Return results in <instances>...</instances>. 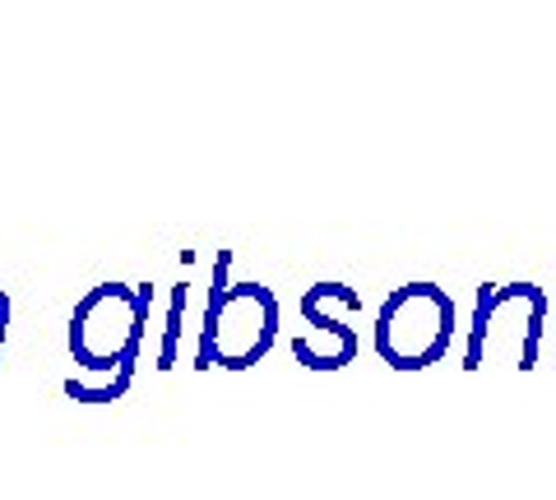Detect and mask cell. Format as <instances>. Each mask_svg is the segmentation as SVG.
Masks as SVG:
<instances>
[{
  "label": "cell",
  "mask_w": 556,
  "mask_h": 500,
  "mask_svg": "<svg viewBox=\"0 0 556 500\" xmlns=\"http://www.w3.org/2000/svg\"><path fill=\"white\" fill-rule=\"evenodd\" d=\"M228 287H232V251H218L214 255V273H208V302H204L200 343H195V371H214L208 367V352H214V330H218V310H223Z\"/></svg>",
  "instance_id": "52a82bcc"
},
{
  "label": "cell",
  "mask_w": 556,
  "mask_h": 500,
  "mask_svg": "<svg viewBox=\"0 0 556 500\" xmlns=\"http://www.w3.org/2000/svg\"><path fill=\"white\" fill-rule=\"evenodd\" d=\"M501 320H519V371L538 367V348H543V330H547V292L538 283H482L473 297V320H468V338H464V371H478L486 357V343Z\"/></svg>",
  "instance_id": "3957f363"
},
{
  "label": "cell",
  "mask_w": 556,
  "mask_h": 500,
  "mask_svg": "<svg viewBox=\"0 0 556 500\" xmlns=\"http://www.w3.org/2000/svg\"><path fill=\"white\" fill-rule=\"evenodd\" d=\"M130 385H135V361L130 367H121V371H112V375H84V371L70 375L65 394L75 403H112V399H126Z\"/></svg>",
  "instance_id": "ba28073f"
},
{
  "label": "cell",
  "mask_w": 556,
  "mask_h": 500,
  "mask_svg": "<svg viewBox=\"0 0 556 500\" xmlns=\"http://www.w3.org/2000/svg\"><path fill=\"white\" fill-rule=\"evenodd\" d=\"M278 343V297L265 283H232L218 310L214 352L208 367L223 371H251L260 367Z\"/></svg>",
  "instance_id": "277c9868"
},
{
  "label": "cell",
  "mask_w": 556,
  "mask_h": 500,
  "mask_svg": "<svg viewBox=\"0 0 556 500\" xmlns=\"http://www.w3.org/2000/svg\"><path fill=\"white\" fill-rule=\"evenodd\" d=\"M0 352H5V324H0Z\"/></svg>",
  "instance_id": "8fae6325"
},
{
  "label": "cell",
  "mask_w": 556,
  "mask_h": 500,
  "mask_svg": "<svg viewBox=\"0 0 556 500\" xmlns=\"http://www.w3.org/2000/svg\"><path fill=\"white\" fill-rule=\"evenodd\" d=\"M153 306V283H98L79 297L70 316V357L79 361L84 375H112L139 361L144 348V324Z\"/></svg>",
  "instance_id": "6da1fadb"
},
{
  "label": "cell",
  "mask_w": 556,
  "mask_h": 500,
  "mask_svg": "<svg viewBox=\"0 0 556 500\" xmlns=\"http://www.w3.org/2000/svg\"><path fill=\"white\" fill-rule=\"evenodd\" d=\"M298 310H302V320L311 324V330H339V324H348V316L362 310V297L348 283L325 279V283H311L302 292Z\"/></svg>",
  "instance_id": "8992f818"
},
{
  "label": "cell",
  "mask_w": 556,
  "mask_h": 500,
  "mask_svg": "<svg viewBox=\"0 0 556 500\" xmlns=\"http://www.w3.org/2000/svg\"><path fill=\"white\" fill-rule=\"evenodd\" d=\"M459 310L441 283H404L376 306L371 348L390 371H427L450 352Z\"/></svg>",
  "instance_id": "7a4b0ae2"
},
{
  "label": "cell",
  "mask_w": 556,
  "mask_h": 500,
  "mask_svg": "<svg viewBox=\"0 0 556 500\" xmlns=\"http://www.w3.org/2000/svg\"><path fill=\"white\" fill-rule=\"evenodd\" d=\"M362 338L353 324H339V330H302L292 338V361L306 371H343L348 361H357Z\"/></svg>",
  "instance_id": "5b68a950"
},
{
  "label": "cell",
  "mask_w": 556,
  "mask_h": 500,
  "mask_svg": "<svg viewBox=\"0 0 556 500\" xmlns=\"http://www.w3.org/2000/svg\"><path fill=\"white\" fill-rule=\"evenodd\" d=\"M0 324H10V297L0 292Z\"/></svg>",
  "instance_id": "30bf717a"
},
{
  "label": "cell",
  "mask_w": 556,
  "mask_h": 500,
  "mask_svg": "<svg viewBox=\"0 0 556 500\" xmlns=\"http://www.w3.org/2000/svg\"><path fill=\"white\" fill-rule=\"evenodd\" d=\"M186 310H190V287L177 283L172 287V302H167V324H163V343H159V371H172L181 361V330H186Z\"/></svg>",
  "instance_id": "9c48e42d"
}]
</instances>
